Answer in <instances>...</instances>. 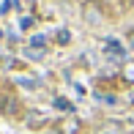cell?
Listing matches in <instances>:
<instances>
[{"label":"cell","mask_w":134,"mask_h":134,"mask_svg":"<svg viewBox=\"0 0 134 134\" xmlns=\"http://www.w3.org/2000/svg\"><path fill=\"white\" fill-rule=\"evenodd\" d=\"M0 38H3V33H0Z\"/></svg>","instance_id":"obj_9"},{"label":"cell","mask_w":134,"mask_h":134,"mask_svg":"<svg viewBox=\"0 0 134 134\" xmlns=\"http://www.w3.org/2000/svg\"><path fill=\"white\" fill-rule=\"evenodd\" d=\"M120 77H123L126 82L134 85V60H126V63L120 66Z\"/></svg>","instance_id":"obj_2"},{"label":"cell","mask_w":134,"mask_h":134,"mask_svg":"<svg viewBox=\"0 0 134 134\" xmlns=\"http://www.w3.org/2000/svg\"><path fill=\"white\" fill-rule=\"evenodd\" d=\"M80 131V120L77 118H66L58 123V134H77Z\"/></svg>","instance_id":"obj_1"},{"label":"cell","mask_w":134,"mask_h":134,"mask_svg":"<svg viewBox=\"0 0 134 134\" xmlns=\"http://www.w3.org/2000/svg\"><path fill=\"white\" fill-rule=\"evenodd\" d=\"M55 107H60V109H69V112H71V104H69V101H63V99H55Z\"/></svg>","instance_id":"obj_7"},{"label":"cell","mask_w":134,"mask_h":134,"mask_svg":"<svg viewBox=\"0 0 134 134\" xmlns=\"http://www.w3.org/2000/svg\"><path fill=\"white\" fill-rule=\"evenodd\" d=\"M96 11H99V8H96V3H88V5H85V19H88V22H99L101 16L96 14Z\"/></svg>","instance_id":"obj_4"},{"label":"cell","mask_w":134,"mask_h":134,"mask_svg":"<svg viewBox=\"0 0 134 134\" xmlns=\"http://www.w3.org/2000/svg\"><path fill=\"white\" fill-rule=\"evenodd\" d=\"M71 41V33L69 30H58V44H69Z\"/></svg>","instance_id":"obj_6"},{"label":"cell","mask_w":134,"mask_h":134,"mask_svg":"<svg viewBox=\"0 0 134 134\" xmlns=\"http://www.w3.org/2000/svg\"><path fill=\"white\" fill-rule=\"evenodd\" d=\"M41 123H44V118H41V115H36V112L27 115V126H30V129H38Z\"/></svg>","instance_id":"obj_5"},{"label":"cell","mask_w":134,"mask_h":134,"mask_svg":"<svg viewBox=\"0 0 134 134\" xmlns=\"http://www.w3.org/2000/svg\"><path fill=\"white\" fill-rule=\"evenodd\" d=\"M16 109V101L11 99V96H0V112H5V115H11Z\"/></svg>","instance_id":"obj_3"},{"label":"cell","mask_w":134,"mask_h":134,"mask_svg":"<svg viewBox=\"0 0 134 134\" xmlns=\"http://www.w3.org/2000/svg\"><path fill=\"white\" fill-rule=\"evenodd\" d=\"M129 44H131V47H134V27H131V30H129Z\"/></svg>","instance_id":"obj_8"}]
</instances>
